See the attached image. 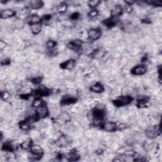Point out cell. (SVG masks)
Segmentation results:
<instances>
[{
  "instance_id": "cell-14",
  "label": "cell",
  "mask_w": 162,
  "mask_h": 162,
  "mask_svg": "<svg viewBox=\"0 0 162 162\" xmlns=\"http://www.w3.org/2000/svg\"><path fill=\"white\" fill-rule=\"evenodd\" d=\"M77 101V99L75 97L70 95H65L62 97L60 101V104L62 105H69L75 103Z\"/></svg>"
},
{
  "instance_id": "cell-46",
  "label": "cell",
  "mask_w": 162,
  "mask_h": 162,
  "mask_svg": "<svg viewBox=\"0 0 162 162\" xmlns=\"http://www.w3.org/2000/svg\"><path fill=\"white\" fill-rule=\"evenodd\" d=\"M122 160L121 159H118V158H115L114 160H113V161H122Z\"/></svg>"
},
{
  "instance_id": "cell-15",
  "label": "cell",
  "mask_w": 162,
  "mask_h": 162,
  "mask_svg": "<svg viewBox=\"0 0 162 162\" xmlns=\"http://www.w3.org/2000/svg\"><path fill=\"white\" fill-rule=\"evenodd\" d=\"M41 21L42 19L39 15L37 14H33L27 16L26 18V20H25V22L29 24L30 25H31L33 24L41 23Z\"/></svg>"
},
{
  "instance_id": "cell-6",
  "label": "cell",
  "mask_w": 162,
  "mask_h": 162,
  "mask_svg": "<svg viewBox=\"0 0 162 162\" xmlns=\"http://www.w3.org/2000/svg\"><path fill=\"white\" fill-rule=\"evenodd\" d=\"M88 37L91 41H96L101 36V31L100 28H94L89 30L87 32Z\"/></svg>"
},
{
  "instance_id": "cell-1",
  "label": "cell",
  "mask_w": 162,
  "mask_h": 162,
  "mask_svg": "<svg viewBox=\"0 0 162 162\" xmlns=\"http://www.w3.org/2000/svg\"><path fill=\"white\" fill-rule=\"evenodd\" d=\"M160 125H155L148 127L145 130V134L149 139H155L161 134Z\"/></svg>"
},
{
  "instance_id": "cell-31",
  "label": "cell",
  "mask_w": 162,
  "mask_h": 162,
  "mask_svg": "<svg viewBox=\"0 0 162 162\" xmlns=\"http://www.w3.org/2000/svg\"><path fill=\"white\" fill-rule=\"evenodd\" d=\"M100 3L101 1L100 0H92V1L91 0V1H88L87 5L91 8L95 9V8H96L97 6H98Z\"/></svg>"
},
{
  "instance_id": "cell-28",
  "label": "cell",
  "mask_w": 162,
  "mask_h": 162,
  "mask_svg": "<svg viewBox=\"0 0 162 162\" xmlns=\"http://www.w3.org/2000/svg\"><path fill=\"white\" fill-rule=\"evenodd\" d=\"M46 103L44 102V101L42 100L41 98H35V100L33 101L32 106V107L37 108L39 107H41L42 106L46 105Z\"/></svg>"
},
{
  "instance_id": "cell-10",
  "label": "cell",
  "mask_w": 162,
  "mask_h": 162,
  "mask_svg": "<svg viewBox=\"0 0 162 162\" xmlns=\"http://www.w3.org/2000/svg\"><path fill=\"white\" fill-rule=\"evenodd\" d=\"M92 117L93 119H99V120H103L105 116V112L103 109L101 108L96 107L92 110Z\"/></svg>"
},
{
  "instance_id": "cell-11",
  "label": "cell",
  "mask_w": 162,
  "mask_h": 162,
  "mask_svg": "<svg viewBox=\"0 0 162 162\" xmlns=\"http://www.w3.org/2000/svg\"><path fill=\"white\" fill-rule=\"evenodd\" d=\"M106 51L103 48H98L92 51L91 57L94 59H101L105 56Z\"/></svg>"
},
{
  "instance_id": "cell-23",
  "label": "cell",
  "mask_w": 162,
  "mask_h": 162,
  "mask_svg": "<svg viewBox=\"0 0 162 162\" xmlns=\"http://www.w3.org/2000/svg\"><path fill=\"white\" fill-rule=\"evenodd\" d=\"M33 145V142L31 138H27L26 140L20 144V147L24 150H28L31 148Z\"/></svg>"
},
{
  "instance_id": "cell-18",
  "label": "cell",
  "mask_w": 162,
  "mask_h": 162,
  "mask_svg": "<svg viewBox=\"0 0 162 162\" xmlns=\"http://www.w3.org/2000/svg\"><path fill=\"white\" fill-rule=\"evenodd\" d=\"M80 159V155L76 149H72L67 155V160L70 161H76Z\"/></svg>"
},
{
  "instance_id": "cell-22",
  "label": "cell",
  "mask_w": 162,
  "mask_h": 162,
  "mask_svg": "<svg viewBox=\"0 0 162 162\" xmlns=\"http://www.w3.org/2000/svg\"><path fill=\"white\" fill-rule=\"evenodd\" d=\"M43 6L44 3L41 0H32L29 3V7L34 10L40 9Z\"/></svg>"
},
{
  "instance_id": "cell-8",
  "label": "cell",
  "mask_w": 162,
  "mask_h": 162,
  "mask_svg": "<svg viewBox=\"0 0 162 162\" xmlns=\"http://www.w3.org/2000/svg\"><path fill=\"white\" fill-rule=\"evenodd\" d=\"M36 115L39 119H42L48 117L49 115V110L46 105L36 108Z\"/></svg>"
},
{
  "instance_id": "cell-43",
  "label": "cell",
  "mask_w": 162,
  "mask_h": 162,
  "mask_svg": "<svg viewBox=\"0 0 162 162\" xmlns=\"http://www.w3.org/2000/svg\"><path fill=\"white\" fill-rule=\"evenodd\" d=\"M134 161H147V159L146 158H145L144 157H138V158H136L135 159Z\"/></svg>"
},
{
  "instance_id": "cell-40",
  "label": "cell",
  "mask_w": 162,
  "mask_h": 162,
  "mask_svg": "<svg viewBox=\"0 0 162 162\" xmlns=\"http://www.w3.org/2000/svg\"><path fill=\"white\" fill-rule=\"evenodd\" d=\"M31 96V94H22V95H20V97L24 100H27L29 98V97Z\"/></svg>"
},
{
  "instance_id": "cell-9",
  "label": "cell",
  "mask_w": 162,
  "mask_h": 162,
  "mask_svg": "<svg viewBox=\"0 0 162 162\" xmlns=\"http://www.w3.org/2000/svg\"><path fill=\"white\" fill-rule=\"evenodd\" d=\"M117 123L114 122H108L103 123L101 125V129L106 132H115L117 130Z\"/></svg>"
},
{
  "instance_id": "cell-41",
  "label": "cell",
  "mask_w": 162,
  "mask_h": 162,
  "mask_svg": "<svg viewBox=\"0 0 162 162\" xmlns=\"http://www.w3.org/2000/svg\"><path fill=\"white\" fill-rule=\"evenodd\" d=\"M7 46V44L5 41H3V40L0 41V49L3 50L4 48H5Z\"/></svg>"
},
{
  "instance_id": "cell-4",
  "label": "cell",
  "mask_w": 162,
  "mask_h": 162,
  "mask_svg": "<svg viewBox=\"0 0 162 162\" xmlns=\"http://www.w3.org/2000/svg\"><path fill=\"white\" fill-rule=\"evenodd\" d=\"M50 95V90L45 87H39L34 89L31 93V96L35 98H42V97L48 96Z\"/></svg>"
},
{
  "instance_id": "cell-16",
  "label": "cell",
  "mask_w": 162,
  "mask_h": 162,
  "mask_svg": "<svg viewBox=\"0 0 162 162\" xmlns=\"http://www.w3.org/2000/svg\"><path fill=\"white\" fill-rule=\"evenodd\" d=\"M76 61L74 59H70L65 62L61 63L59 66L62 69L65 70H72L75 67Z\"/></svg>"
},
{
  "instance_id": "cell-30",
  "label": "cell",
  "mask_w": 162,
  "mask_h": 162,
  "mask_svg": "<svg viewBox=\"0 0 162 162\" xmlns=\"http://www.w3.org/2000/svg\"><path fill=\"white\" fill-rule=\"evenodd\" d=\"M68 8V5L65 2H62L61 3L59 4V5L57 7V11L59 14H63V13H65Z\"/></svg>"
},
{
  "instance_id": "cell-29",
  "label": "cell",
  "mask_w": 162,
  "mask_h": 162,
  "mask_svg": "<svg viewBox=\"0 0 162 162\" xmlns=\"http://www.w3.org/2000/svg\"><path fill=\"white\" fill-rule=\"evenodd\" d=\"M1 150L4 151H7V152H13L14 151V148L13 145L10 143H5L3 144L1 147Z\"/></svg>"
},
{
  "instance_id": "cell-21",
  "label": "cell",
  "mask_w": 162,
  "mask_h": 162,
  "mask_svg": "<svg viewBox=\"0 0 162 162\" xmlns=\"http://www.w3.org/2000/svg\"><path fill=\"white\" fill-rule=\"evenodd\" d=\"M104 90L105 88L103 84H101L100 82L94 84L90 87V91L95 93H101L104 91Z\"/></svg>"
},
{
  "instance_id": "cell-42",
  "label": "cell",
  "mask_w": 162,
  "mask_h": 162,
  "mask_svg": "<svg viewBox=\"0 0 162 162\" xmlns=\"http://www.w3.org/2000/svg\"><path fill=\"white\" fill-rule=\"evenodd\" d=\"M124 10H125L126 12L128 13H130L132 11H133V8H132V6H129V5H125Z\"/></svg>"
},
{
  "instance_id": "cell-27",
  "label": "cell",
  "mask_w": 162,
  "mask_h": 162,
  "mask_svg": "<svg viewBox=\"0 0 162 162\" xmlns=\"http://www.w3.org/2000/svg\"><path fill=\"white\" fill-rule=\"evenodd\" d=\"M32 125H31V123H29L28 122H27L25 120H24L23 121H21L19 123V127L22 130H25V131L29 130L30 129H31Z\"/></svg>"
},
{
  "instance_id": "cell-19",
  "label": "cell",
  "mask_w": 162,
  "mask_h": 162,
  "mask_svg": "<svg viewBox=\"0 0 162 162\" xmlns=\"http://www.w3.org/2000/svg\"><path fill=\"white\" fill-rule=\"evenodd\" d=\"M150 102L149 97L147 96H143L139 97L137 100V106L139 108H146L148 106V103Z\"/></svg>"
},
{
  "instance_id": "cell-17",
  "label": "cell",
  "mask_w": 162,
  "mask_h": 162,
  "mask_svg": "<svg viewBox=\"0 0 162 162\" xmlns=\"http://www.w3.org/2000/svg\"><path fill=\"white\" fill-rule=\"evenodd\" d=\"M16 15V11L12 9L3 10L0 13V17L2 19H6L14 17Z\"/></svg>"
},
{
  "instance_id": "cell-5",
  "label": "cell",
  "mask_w": 162,
  "mask_h": 162,
  "mask_svg": "<svg viewBox=\"0 0 162 162\" xmlns=\"http://www.w3.org/2000/svg\"><path fill=\"white\" fill-rule=\"evenodd\" d=\"M71 139L69 136L66 135H62L56 140V144L58 147L65 148L71 144Z\"/></svg>"
},
{
  "instance_id": "cell-13",
  "label": "cell",
  "mask_w": 162,
  "mask_h": 162,
  "mask_svg": "<svg viewBox=\"0 0 162 162\" xmlns=\"http://www.w3.org/2000/svg\"><path fill=\"white\" fill-rule=\"evenodd\" d=\"M118 18L117 17H115V16H111L110 17L104 20L102 23L104 25H105L106 27H107L108 28H112L115 26V25L118 24Z\"/></svg>"
},
{
  "instance_id": "cell-35",
  "label": "cell",
  "mask_w": 162,
  "mask_h": 162,
  "mask_svg": "<svg viewBox=\"0 0 162 162\" xmlns=\"http://www.w3.org/2000/svg\"><path fill=\"white\" fill-rule=\"evenodd\" d=\"M103 120H99V119H93L92 124L95 127H101L103 125Z\"/></svg>"
},
{
  "instance_id": "cell-24",
  "label": "cell",
  "mask_w": 162,
  "mask_h": 162,
  "mask_svg": "<svg viewBox=\"0 0 162 162\" xmlns=\"http://www.w3.org/2000/svg\"><path fill=\"white\" fill-rule=\"evenodd\" d=\"M30 28H31V31L33 34L37 35L41 32L42 29V25L41 23L36 24L30 25Z\"/></svg>"
},
{
  "instance_id": "cell-26",
  "label": "cell",
  "mask_w": 162,
  "mask_h": 162,
  "mask_svg": "<svg viewBox=\"0 0 162 162\" xmlns=\"http://www.w3.org/2000/svg\"><path fill=\"white\" fill-rule=\"evenodd\" d=\"M57 120L62 123H65L70 120V117L69 115L66 112L62 113L59 115L58 117Z\"/></svg>"
},
{
  "instance_id": "cell-2",
  "label": "cell",
  "mask_w": 162,
  "mask_h": 162,
  "mask_svg": "<svg viewBox=\"0 0 162 162\" xmlns=\"http://www.w3.org/2000/svg\"><path fill=\"white\" fill-rule=\"evenodd\" d=\"M133 97L129 95L120 96L113 101V105L117 107H121L129 105L133 101Z\"/></svg>"
},
{
  "instance_id": "cell-38",
  "label": "cell",
  "mask_w": 162,
  "mask_h": 162,
  "mask_svg": "<svg viewBox=\"0 0 162 162\" xmlns=\"http://www.w3.org/2000/svg\"><path fill=\"white\" fill-rule=\"evenodd\" d=\"M11 63L10 59L9 58H6L4 59L3 61L1 62V65L3 66H6V65H9Z\"/></svg>"
},
{
  "instance_id": "cell-25",
  "label": "cell",
  "mask_w": 162,
  "mask_h": 162,
  "mask_svg": "<svg viewBox=\"0 0 162 162\" xmlns=\"http://www.w3.org/2000/svg\"><path fill=\"white\" fill-rule=\"evenodd\" d=\"M25 23V21L23 20L22 19H19V18L16 19L14 20V27H15L16 29H17V30L22 29H23V27H24Z\"/></svg>"
},
{
  "instance_id": "cell-34",
  "label": "cell",
  "mask_w": 162,
  "mask_h": 162,
  "mask_svg": "<svg viewBox=\"0 0 162 162\" xmlns=\"http://www.w3.org/2000/svg\"><path fill=\"white\" fill-rule=\"evenodd\" d=\"M10 93L8 91H2L1 92V99L4 101H8V99L10 98Z\"/></svg>"
},
{
  "instance_id": "cell-12",
  "label": "cell",
  "mask_w": 162,
  "mask_h": 162,
  "mask_svg": "<svg viewBox=\"0 0 162 162\" xmlns=\"http://www.w3.org/2000/svg\"><path fill=\"white\" fill-rule=\"evenodd\" d=\"M82 41L79 39H75L74 41H70L69 44H68L67 46L69 49L75 51V52H78L81 48H82Z\"/></svg>"
},
{
  "instance_id": "cell-20",
  "label": "cell",
  "mask_w": 162,
  "mask_h": 162,
  "mask_svg": "<svg viewBox=\"0 0 162 162\" xmlns=\"http://www.w3.org/2000/svg\"><path fill=\"white\" fill-rule=\"evenodd\" d=\"M123 11V8L121 5H116L114 6L112 11H111V15H112V16L118 18V16H120L122 14Z\"/></svg>"
},
{
  "instance_id": "cell-44",
  "label": "cell",
  "mask_w": 162,
  "mask_h": 162,
  "mask_svg": "<svg viewBox=\"0 0 162 162\" xmlns=\"http://www.w3.org/2000/svg\"><path fill=\"white\" fill-rule=\"evenodd\" d=\"M51 19H52V16H51L50 15H46L42 19L45 21H49Z\"/></svg>"
},
{
  "instance_id": "cell-37",
  "label": "cell",
  "mask_w": 162,
  "mask_h": 162,
  "mask_svg": "<svg viewBox=\"0 0 162 162\" xmlns=\"http://www.w3.org/2000/svg\"><path fill=\"white\" fill-rule=\"evenodd\" d=\"M41 80H42V78L41 77H34L31 80V82L34 84H39L41 82Z\"/></svg>"
},
{
  "instance_id": "cell-45",
  "label": "cell",
  "mask_w": 162,
  "mask_h": 162,
  "mask_svg": "<svg viewBox=\"0 0 162 162\" xmlns=\"http://www.w3.org/2000/svg\"><path fill=\"white\" fill-rule=\"evenodd\" d=\"M134 3L135 2L134 1H125V3L126 4V5L129 6H132Z\"/></svg>"
},
{
  "instance_id": "cell-36",
  "label": "cell",
  "mask_w": 162,
  "mask_h": 162,
  "mask_svg": "<svg viewBox=\"0 0 162 162\" xmlns=\"http://www.w3.org/2000/svg\"><path fill=\"white\" fill-rule=\"evenodd\" d=\"M147 3L150 4L151 5H153V6H160L162 5L161 1H156V0H153V1H146Z\"/></svg>"
},
{
  "instance_id": "cell-3",
  "label": "cell",
  "mask_w": 162,
  "mask_h": 162,
  "mask_svg": "<svg viewBox=\"0 0 162 162\" xmlns=\"http://www.w3.org/2000/svg\"><path fill=\"white\" fill-rule=\"evenodd\" d=\"M31 159L32 160H39L43 156V150L39 145H32L30 149Z\"/></svg>"
},
{
  "instance_id": "cell-33",
  "label": "cell",
  "mask_w": 162,
  "mask_h": 162,
  "mask_svg": "<svg viewBox=\"0 0 162 162\" xmlns=\"http://www.w3.org/2000/svg\"><path fill=\"white\" fill-rule=\"evenodd\" d=\"M57 44V42L55 41H54V40H52V39L48 41V42H46L47 48H48L49 49H54L55 47H56Z\"/></svg>"
},
{
  "instance_id": "cell-39",
  "label": "cell",
  "mask_w": 162,
  "mask_h": 162,
  "mask_svg": "<svg viewBox=\"0 0 162 162\" xmlns=\"http://www.w3.org/2000/svg\"><path fill=\"white\" fill-rule=\"evenodd\" d=\"M79 15H80L77 12L73 13V14L70 15V19L72 20H76L79 17Z\"/></svg>"
},
{
  "instance_id": "cell-32",
  "label": "cell",
  "mask_w": 162,
  "mask_h": 162,
  "mask_svg": "<svg viewBox=\"0 0 162 162\" xmlns=\"http://www.w3.org/2000/svg\"><path fill=\"white\" fill-rule=\"evenodd\" d=\"M99 15V11L96 9H92L88 13L87 16L89 19H93L96 17H97Z\"/></svg>"
},
{
  "instance_id": "cell-7",
  "label": "cell",
  "mask_w": 162,
  "mask_h": 162,
  "mask_svg": "<svg viewBox=\"0 0 162 162\" xmlns=\"http://www.w3.org/2000/svg\"><path fill=\"white\" fill-rule=\"evenodd\" d=\"M147 67L144 64H140L137 66H135L133 69L131 70V73L134 75H142L146 73Z\"/></svg>"
}]
</instances>
